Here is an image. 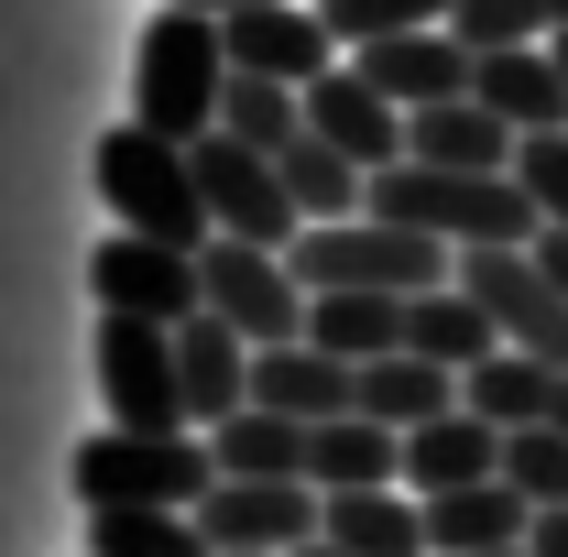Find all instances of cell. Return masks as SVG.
I'll return each mask as SVG.
<instances>
[{
	"instance_id": "6da1fadb",
	"label": "cell",
	"mask_w": 568,
	"mask_h": 557,
	"mask_svg": "<svg viewBox=\"0 0 568 557\" xmlns=\"http://www.w3.org/2000/svg\"><path fill=\"white\" fill-rule=\"evenodd\" d=\"M372 219H394V230H426V241H448V252H481V241H536L547 219L536 198L514 186V175H470V164H383L372 175Z\"/></svg>"
},
{
	"instance_id": "7a4b0ae2",
	"label": "cell",
	"mask_w": 568,
	"mask_h": 557,
	"mask_svg": "<svg viewBox=\"0 0 568 557\" xmlns=\"http://www.w3.org/2000/svg\"><path fill=\"white\" fill-rule=\"evenodd\" d=\"M99 198H110V219L142 230V241H175V252H209L219 241L209 186H197V142L153 132V121L99 132Z\"/></svg>"
},
{
	"instance_id": "3957f363",
	"label": "cell",
	"mask_w": 568,
	"mask_h": 557,
	"mask_svg": "<svg viewBox=\"0 0 568 557\" xmlns=\"http://www.w3.org/2000/svg\"><path fill=\"white\" fill-rule=\"evenodd\" d=\"M219 88H230V22L164 0L132 44V121L197 142V132H219Z\"/></svg>"
},
{
	"instance_id": "277c9868",
	"label": "cell",
	"mask_w": 568,
	"mask_h": 557,
	"mask_svg": "<svg viewBox=\"0 0 568 557\" xmlns=\"http://www.w3.org/2000/svg\"><path fill=\"white\" fill-rule=\"evenodd\" d=\"M209 482H219V448L197 426H164V437L99 426V437H77V459H67V492L88 514H121V503H209Z\"/></svg>"
},
{
	"instance_id": "5b68a950",
	"label": "cell",
	"mask_w": 568,
	"mask_h": 557,
	"mask_svg": "<svg viewBox=\"0 0 568 557\" xmlns=\"http://www.w3.org/2000/svg\"><path fill=\"white\" fill-rule=\"evenodd\" d=\"M284 263L306 274V295H328V284H372V295H426V284L459 274V252L448 241H426V230H394V219H306L295 241H284Z\"/></svg>"
},
{
	"instance_id": "8992f818",
	"label": "cell",
	"mask_w": 568,
	"mask_h": 557,
	"mask_svg": "<svg viewBox=\"0 0 568 557\" xmlns=\"http://www.w3.org/2000/svg\"><path fill=\"white\" fill-rule=\"evenodd\" d=\"M99 394H110V426H142V437L197 426L186 416V372H175V328H164V317L99 306Z\"/></svg>"
},
{
	"instance_id": "52a82bcc",
	"label": "cell",
	"mask_w": 568,
	"mask_h": 557,
	"mask_svg": "<svg viewBox=\"0 0 568 557\" xmlns=\"http://www.w3.org/2000/svg\"><path fill=\"white\" fill-rule=\"evenodd\" d=\"M197 274H209V306H219L252 350L306 340V274L284 263L274 241H230V230H219L209 252H197Z\"/></svg>"
},
{
	"instance_id": "ba28073f",
	"label": "cell",
	"mask_w": 568,
	"mask_h": 557,
	"mask_svg": "<svg viewBox=\"0 0 568 557\" xmlns=\"http://www.w3.org/2000/svg\"><path fill=\"white\" fill-rule=\"evenodd\" d=\"M459 284L493 306V328L514 350H536V361L568 372V295H558V274L536 263V241H481V252H459Z\"/></svg>"
},
{
	"instance_id": "9c48e42d",
	"label": "cell",
	"mask_w": 568,
	"mask_h": 557,
	"mask_svg": "<svg viewBox=\"0 0 568 557\" xmlns=\"http://www.w3.org/2000/svg\"><path fill=\"white\" fill-rule=\"evenodd\" d=\"M197 186H209V219L230 230V241H274L284 252V241L306 230L284 164L263 153V142H241V132H197Z\"/></svg>"
},
{
	"instance_id": "30bf717a",
	"label": "cell",
	"mask_w": 568,
	"mask_h": 557,
	"mask_svg": "<svg viewBox=\"0 0 568 557\" xmlns=\"http://www.w3.org/2000/svg\"><path fill=\"white\" fill-rule=\"evenodd\" d=\"M88 295L121 306V317H164V328H186V317L209 306V274H197V252H175V241L110 230V241L88 252Z\"/></svg>"
},
{
	"instance_id": "8fae6325",
	"label": "cell",
	"mask_w": 568,
	"mask_h": 557,
	"mask_svg": "<svg viewBox=\"0 0 568 557\" xmlns=\"http://www.w3.org/2000/svg\"><path fill=\"white\" fill-rule=\"evenodd\" d=\"M197 525H209L219 557H284L328 525V492L317 482H209Z\"/></svg>"
},
{
	"instance_id": "7c38bea8",
	"label": "cell",
	"mask_w": 568,
	"mask_h": 557,
	"mask_svg": "<svg viewBox=\"0 0 568 557\" xmlns=\"http://www.w3.org/2000/svg\"><path fill=\"white\" fill-rule=\"evenodd\" d=\"M230 67L252 77H284V88H317V77L339 67V33H328V11L306 0H252V11H230Z\"/></svg>"
},
{
	"instance_id": "4fadbf2b",
	"label": "cell",
	"mask_w": 568,
	"mask_h": 557,
	"mask_svg": "<svg viewBox=\"0 0 568 557\" xmlns=\"http://www.w3.org/2000/svg\"><path fill=\"white\" fill-rule=\"evenodd\" d=\"M351 67L372 77L394 110H437V99H470L481 44H459V33L437 22V33H383V44H351Z\"/></svg>"
},
{
	"instance_id": "5bb4252c",
	"label": "cell",
	"mask_w": 568,
	"mask_h": 557,
	"mask_svg": "<svg viewBox=\"0 0 568 557\" xmlns=\"http://www.w3.org/2000/svg\"><path fill=\"white\" fill-rule=\"evenodd\" d=\"M252 405H274L295 426H328L361 405V361H339L317 340H274V350H252Z\"/></svg>"
},
{
	"instance_id": "9a60e30c",
	"label": "cell",
	"mask_w": 568,
	"mask_h": 557,
	"mask_svg": "<svg viewBox=\"0 0 568 557\" xmlns=\"http://www.w3.org/2000/svg\"><path fill=\"white\" fill-rule=\"evenodd\" d=\"M306 132H328L351 164H372V175H383V164H405V110H394V99L351 67V55L306 88Z\"/></svg>"
},
{
	"instance_id": "2e32d148",
	"label": "cell",
	"mask_w": 568,
	"mask_h": 557,
	"mask_svg": "<svg viewBox=\"0 0 568 557\" xmlns=\"http://www.w3.org/2000/svg\"><path fill=\"white\" fill-rule=\"evenodd\" d=\"M536 536V503L514 482H459V492H426V557H503Z\"/></svg>"
},
{
	"instance_id": "e0dca14e",
	"label": "cell",
	"mask_w": 568,
	"mask_h": 557,
	"mask_svg": "<svg viewBox=\"0 0 568 557\" xmlns=\"http://www.w3.org/2000/svg\"><path fill=\"white\" fill-rule=\"evenodd\" d=\"M470 99L503 110L514 132H568V67H558V44H481Z\"/></svg>"
},
{
	"instance_id": "ac0fdd59",
	"label": "cell",
	"mask_w": 568,
	"mask_h": 557,
	"mask_svg": "<svg viewBox=\"0 0 568 557\" xmlns=\"http://www.w3.org/2000/svg\"><path fill=\"white\" fill-rule=\"evenodd\" d=\"M175 372H186V416L197 426H219V416L252 405V340H241L219 306H197V317L175 328Z\"/></svg>"
},
{
	"instance_id": "d6986e66",
	"label": "cell",
	"mask_w": 568,
	"mask_h": 557,
	"mask_svg": "<svg viewBox=\"0 0 568 557\" xmlns=\"http://www.w3.org/2000/svg\"><path fill=\"white\" fill-rule=\"evenodd\" d=\"M405 482L416 492H459V482H503V426L448 405V416L405 426Z\"/></svg>"
},
{
	"instance_id": "ffe728a7",
	"label": "cell",
	"mask_w": 568,
	"mask_h": 557,
	"mask_svg": "<svg viewBox=\"0 0 568 557\" xmlns=\"http://www.w3.org/2000/svg\"><path fill=\"white\" fill-rule=\"evenodd\" d=\"M514 121L481 110V99H437V110H405V153L416 164H470V175H514Z\"/></svg>"
},
{
	"instance_id": "44dd1931",
	"label": "cell",
	"mask_w": 568,
	"mask_h": 557,
	"mask_svg": "<svg viewBox=\"0 0 568 557\" xmlns=\"http://www.w3.org/2000/svg\"><path fill=\"white\" fill-rule=\"evenodd\" d=\"M306 482L317 492H383V482H405V426H383V416H328L317 426V448H306Z\"/></svg>"
},
{
	"instance_id": "7402d4cb",
	"label": "cell",
	"mask_w": 568,
	"mask_h": 557,
	"mask_svg": "<svg viewBox=\"0 0 568 557\" xmlns=\"http://www.w3.org/2000/svg\"><path fill=\"white\" fill-rule=\"evenodd\" d=\"M219 448V482H306V448H317V426L274 416V405H241V416L209 426Z\"/></svg>"
},
{
	"instance_id": "603a6c76",
	"label": "cell",
	"mask_w": 568,
	"mask_h": 557,
	"mask_svg": "<svg viewBox=\"0 0 568 557\" xmlns=\"http://www.w3.org/2000/svg\"><path fill=\"white\" fill-rule=\"evenodd\" d=\"M317 536H339L351 557H426V492L383 482V492H328V525Z\"/></svg>"
},
{
	"instance_id": "cb8c5ba5",
	"label": "cell",
	"mask_w": 568,
	"mask_h": 557,
	"mask_svg": "<svg viewBox=\"0 0 568 557\" xmlns=\"http://www.w3.org/2000/svg\"><path fill=\"white\" fill-rule=\"evenodd\" d=\"M405 306H416V295L328 284V295H306V340H317V350H339V361H383V350H405Z\"/></svg>"
},
{
	"instance_id": "d4e9b609",
	"label": "cell",
	"mask_w": 568,
	"mask_h": 557,
	"mask_svg": "<svg viewBox=\"0 0 568 557\" xmlns=\"http://www.w3.org/2000/svg\"><path fill=\"white\" fill-rule=\"evenodd\" d=\"M405 350L448 361V372H470V361H493V350H503V328H493V306L448 274V284H426L416 306H405Z\"/></svg>"
},
{
	"instance_id": "484cf974",
	"label": "cell",
	"mask_w": 568,
	"mask_h": 557,
	"mask_svg": "<svg viewBox=\"0 0 568 557\" xmlns=\"http://www.w3.org/2000/svg\"><path fill=\"white\" fill-rule=\"evenodd\" d=\"M459 405V372L448 361H426V350H383V361H361V416L383 426H426Z\"/></svg>"
},
{
	"instance_id": "4316f807",
	"label": "cell",
	"mask_w": 568,
	"mask_h": 557,
	"mask_svg": "<svg viewBox=\"0 0 568 557\" xmlns=\"http://www.w3.org/2000/svg\"><path fill=\"white\" fill-rule=\"evenodd\" d=\"M547 394H558V361H536V350H514V340H503L493 361H470V372H459V405H470V416H493L503 437L547 416Z\"/></svg>"
},
{
	"instance_id": "83f0119b",
	"label": "cell",
	"mask_w": 568,
	"mask_h": 557,
	"mask_svg": "<svg viewBox=\"0 0 568 557\" xmlns=\"http://www.w3.org/2000/svg\"><path fill=\"white\" fill-rule=\"evenodd\" d=\"M88 557H219L197 503H121V514H88Z\"/></svg>"
},
{
	"instance_id": "f1b7e54d",
	"label": "cell",
	"mask_w": 568,
	"mask_h": 557,
	"mask_svg": "<svg viewBox=\"0 0 568 557\" xmlns=\"http://www.w3.org/2000/svg\"><path fill=\"white\" fill-rule=\"evenodd\" d=\"M274 164H284V186H295L306 219H361V198H372V164H351L328 132H295Z\"/></svg>"
},
{
	"instance_id": "f546056e",
	"label": "cell",
	"mask_w": 568,
	"mask_h": 557,
	"mask_svg": "<svg viewBox=\"0 0 568 557\" xmlns=\"http://www.w3.org/2000/svg\"><path fill=\"white\" fill-rule=\"evenodd\" d=\"M219 132H241V142H263V153H284V142L306 132V88L230 67V88H219Z\"/></svg>"
},
{
	"instance_id": "4dcf8cb0",
	"label": "cell",
	"mask_w": 568,
	"mask_h": 557,
	"mask_svg": "<svg viewBox=\"0 0 568 557\" xmlns=\"http://www.w3.org/2000/svg\"><path fill=\"white\" fill-rule=\"evenodd\" d=\"M448 33H459V44H558L568 0H459Z\"/></svg>"
},
{
	"instance_id": "1f68e13d",
	"label": "cell",
	"mask_w": 568,
	"mask_h": 557,
	"mask_svg": "<svg viewBox=\"0 0 568 557\" xmlns=\"http://www.w3.org/2000/svg\"><path fill=\"white\" fill-rule=\"evenodd\" d=\"M503 482L525 492V503H536V514H547V503H568V426H514V437H503Z\"/></svg>"
},
{
	"instance_id": "d6a6232c",
	"label": "cell",
	"mask_w": 568,
	"mask_h": 557,
	"mask_svg": "<svg viewBox=\"0 0 568 557\" xmlns=\"http://www.w3.org/2000/svg\"><path fill=\"white\" fill-rule=\"evenodd\" d=\"M317 11H328L339 44H383V33H437V22H459V0H317Z\"/></svg>"
},
{
	"instance_id": "836d02e7",
	"label": "cell",
	"mask_w": 568,
	"mask_h": 557,
	"mask_svg": "<svg viewBox=\"0 0 568 557\" xmlns=\"http://www.w3.org/2000/svg\"><path fill=\"white\" fill-rule=\"evenodd\" d=\"M514 186L536 198L547 230H568V132H525L514 142Z\"/></svg>"
},
{
	"instance_id": "e575fe53",
	"label": "cell",
	"mask_w": 568,
	"mask_h": 557,
	"mask_svg": "<svg viewBox=\"0 0 568 557\" xmlns=\"http://www.w3.org/2000/svg\"><path fill=\"white\" fill-rule=\"evenodd\" d=\"M525 547H536V557H568V503H547V514H536V536H525Z\"/></svg>"
},
{
	"instance_id": "d590c367",
	"label": "cell",
	"mask_w": 568,
	"mask_h": 557,
	"mask_svg": "<svg viewBox=\"0 0 568 557\" xmlns=\"http://www.w3.org/2000/svg\"><path fill=\"white\" fill-rule=\"evenodd\" d=\"M536 263L558 274V295H568V230H536Z\"/></svg>"
},
{
	"instance_id": "8d00e7d4",
	"label": "cell",
	"mask_w": 568,
	"mask_h": 557,
	"mask_svg": "<svg viewBox=\"0 0 568 557\" xmlns=\"http://www.w3.org/2000/svg\"><path fill=\"white\" fill-rule=\"evenodd\" d=\"M284 557H351V547H339V536H306V547H284Z\"/></svg>"
},
{
	"instance_id": "74e56055",
	"label": "cell",
	"mask_w": 568,
	"mask_h": 557,
	"mask_svg": "<svg viewBox=\"0 0 568 557\" xmlns=\"http://www.w3.org/2000/svg\"><path fill=\"white\" fill-rule=\"evenodd\" d=\"M175 11H219V22H230V11H252V0H175Z\"/></svg>"
},
{
	"instance_id": "f35d334b",
	"label": "cell",
	"mask_w": 568,
	"mask_h": 557,
	"mask_svg": "<svg viewBox=\"0 0 568 557\" xmlns=\"http://www.w3.org/2000/svg\"><path fill=\"white\" fill-rule=\"evenodd\" d=\"M547 426H568V372H558V394H547Z\"/></svg>"
},
{
	"instance_id": "ab89813d",
	"label": "cell",
	"mask_w": 568,
	"mask_h": 557,
	"mask_svg": "<svg viewBox=\"0 0 568 557\" xmlns=\"http://www.w3.org/2000/svg\"><path fill=\"white\" fill-rule=\"evenodd\" d=\"M558 67H568V33H558Z\"/></svg>"
},
{
	"instance_id": "60d3db41",
	"label": "cell",
	"mask_w": 568,
	"mask_h": 557,
	"mask_svg": "<svg viewBox=\"0 0 568 557\" xmlns=\"http://www.w3.org/2000/svg\"><path fill=\"white\" fill-rule=\"evenodd\" d=\"M503 557H536V547H503Z\"/></svg>"
}]
</instances>
